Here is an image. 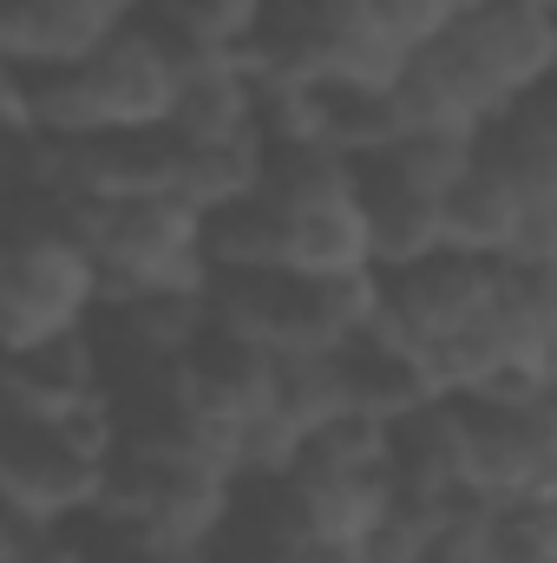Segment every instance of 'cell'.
<instances>
[{
	"mask_svg": "<svg viewBox=\"0 0 557 563\" xmlns=\"http://www.w3.org/2000/svg\"><path fill=\"white\" fill-rule=\"evenodd\" d=\"M512 518H518V531L557 563V498H545V505H512Z\"/></svg>",
	"mask_w": 557,
	"mask_h": 563,
	"instance_id": "24",
	"label": "cell"
},
{
	"mask_svg": "<svg viewBox=\"0 0 557 563\" xmlns=\"http://www.w3.org/2000/svg\"><path fill=\"white\" fill-rule=\"evenodd\" d=\"M99 314H106V276L79 243V230L59 210L20 217L0 263V347L7 354L46 347L59 334L99 328Z\"/></svg>",
	"mask_w": 557,
	"mask_h": 563,
	"instance_id": "4",
	"label": "cell"
},
{
	"mask_svg": "<svg viewBox=\"0 0 557 563\" xmlns=\"http://www.w3.org/2000/svg\"><path fill=\"white\" fill-rule=\"evenodd\" d=\"M394 485L401 498L433 511V518H459V511H492L472 492V465H466V426L459 400H433L414 420L394 426Z\"/></svg>",
	"mask_w": 557,
	"mask_h": 563,
	"instance_id": "10",
	"label": "cell"
},
{
	"mask_svg": "<svg viewBox=\"0 0 557 563\" xmlns=\"http://www.w3.org/2000/svg\"><path fill=\"white\" fill-rule=\"evenodd\" d=\"M459 426H466L472 492L492 511L532 505L538 498V413H532V394H472V400H459Z\"/></svg>",
	"mask_w": 557,
	"mask_h": 563,
	"instance_id": "9",
	"label": "cell"
},
{
	"mask_svg": "<svg viewBox=\"0 0 557 563\" xmlns=\"http://www.w3.org/2000/svg\"><path fill=\"white\" fill-rule=\"evenodd\" d=\"M381 328L426 361L439 400L512 394L518 334H512V314H505L499 263H472V256L446 250L433 263L381 276Z\"/></svg>",
	"mask_w": 557,
	"mask_h": 563,
	"instance_id": "1",
	"label": "cell"
},
{
	"mask_svg": "<svg viewBox=\"0 0 557 563\" xmlns=\"http://www.w3.org/2000/svg\"><path fill=\"white\" fill-rule=\"evenodd\" d=\"M532 413H538V498L532 505H545L557 498V387L532 394Z\"/></svg>",
	"mask_w": 557,
	"mask_h": 563,
	"instance_id": "23",
	"label": "cell"
},
{
	"mask_svg": "<svg viewBox=\"0 0 557 563\" xmlns=\"http://www.w3.org/2000/svg\"><path fill=\"white\" fill-rule=\"evenodd\" d=\"M119 445H125V426L112 413V400H99L59 426L13 420L7 459H0L7 518L46 525V531H79L106 505V478H112Z\"/></svg>",
	"mask_w": 557,
	"mask_h": 563,
	"instance_id": "3",
	"label": "cell"
},
{
	"mask_svg": "<svg viewBox=\"0 0 557 563\" xmlns=\"http://www.w3.org/2000/svg\"><path fill=\"white\" fill-rule=\"evenodd\" d=\"M545 99H551V106H557V79H551V86H545Z\"/></svg>",
	"mask_w": 557,
	"mask_h": 563,
	"instance_id": "27",
	"label": "cell"
},
{
	"mask_svg": "<svg viewBox=\"0 0 557 563\" xmlns=\"http://www.w3.org/2000/svg\"><path fill=\"white\" fill-rule=\"evenodd\" d=\"M532 217H557V197H551V210H532Z\"/></svg>",
	"mask_w": 557,
	"mask_h": 563,
	"instance_id": "26",
	"label": "cell"
},
{
	"mask_svg": "<svg viewBox=\"0 0 557 563\" xmlns=\"http://www.w3.org/2000/svg\"><path fill=\"white\" fill-rule=\"evenodd\" d=\"M348 7H354V13L387 40V46H401L407 59L426 53L433 40H446V33H452V20H459V13H452V0H348Z\"/></svg>",
	"mask_w": 557,
	"mask_h": 563,
	"instance_id": "20",
	"label": "cell"
},
{
	"mask_svg": "<svg viewBox=\"0 0 557 563\" xmlns=\"http://www.w3.org/2000/svg\"><path fill=\"white\" fill-rule=\"evenodd\" d=\"M426 563H505V538H499V511H459L439 525Z\"/></svg>",
	"mask_w": 557,
	"mask_h": 563,
	"instance_id": "21",
	"label": "cell"
},
{
	"mask_svg": "<svg viewBox=\"0 0 557 563\" xmlns=\"http://www.w3.org/2000/svg\"><path fill=\"white\" fill-rule=\"evenodd\" d=\"M210 314L263 347L288 354H335L361 328L381 321V276L354 282H315L295 269H263V276H217L210 282Z\"/></svg>",
	"mask_w": 557,
	"mask_h": 563,
	"instance_id": "5",
	"label": "cell"
},
{
	"mask_svg": "<svg viewBox=\"0 0 557 563\" xmlns=\"http://www.w3.org/2000/svg\"><path fill=\"white\" fill-rule=\"evenodd\" d=\"M112 400V354L99 341V328L59 334L46 347L7 354V413L33 426H59L86 407Z\"/></svg>",
	"mask_w": 557,
	"mask_h": 563,
	"instance_id": "7",
	"label": "cell"
},
{
	"mask_svg": "<svg viewBox=\"0 0 557 563\" xmlns=\"http://www.w3.org/2000/svg\"><path fill=\"white\" fill-rule=\"evenodd\" d=\"M184 563H217V558H184Z\"/></svg>",
	"mask_w": 557,
	"mask_h": 563,
	"instance_id": "29",
	"label": "cell"
},
{
	"mask_svg": "<svg viewBox=\"0 0 557 563\" xmlns=\"http://www.w3.org/2000/svg\"><path fill=\"white\" fill-rule=\"evenodd\" d=\"M288 498L302 511V531L315 551H368L381 538V525L401 511V485H394V465H335V459H315L302 452V465L288 472Z\"/></svg>",
	"mask_w": 557,
	"mask_h": 563,
	"instance_id": "6",
	"label": "cell"
},
{
	"mask_svg": "<svg viewBox=\"0 0 557 563\" xmlns=\"http://www.w3.org/2000/svg\"><path fill=\"white\" fill-rule=\"evenodd\" d=\"M119 26L132 20L112 0H0V59L26 73H73Z\"/></svg>",
	"mask_w": 557,
	"mask_h": 563,
	"instance_id": "11",
	"label": "cell"
},
{
	"mask_svg": "<svg viewBox=\"0 0 557 563\" xmlns=\"http://www.w3.org/2000/svg\"><path fill=\"white\" fill-rule=\"evenodd\" d=\"M276 413L302 439H315L321 426H335L348 413V394H341V374H335V354H288L282 361V394Z\"/></svg>",
	"mask_w": 557,
	"mask_h": 563,
	"instance_id": "18",
	"label": "cell"
},
{
	"mask_svg": "<svg viewBox=\"0 0 557 563\" xmlns=\"http://www.w3.org/2000/svg\"><path fill=\"white\" fill-rule=\"evenodd\" d=\"M79 243L92 250L99 276H106V301L125 295H164V288H210V250L204 230L210 217L177 197V190H151V197H106V203H73L59 210Z\"/></svg>",
	"mask_w": 557,
	"mask_h": 563,
	"instance_id": "2",
	"label": "cell"
},
{
	"mask_svg": "<svg viewBox=\"0 0 557 563\" xmlns=\"http://www.w3.org/2000/svg\"><path fill=\"white\" fill-rule=\"evenodd\" d=\"M525 223H532L525 190H518L499 164H485V157L446 190V250H452V256L512 263L518 243H525Z\"/></svg>",
	"mask_w": 557,
	"mask_h": 563,
	"instance_id": "14",
	"label": "cell"
},
{
	"mask_svg": "<svg viewBox=\"0 0 557 563\" xmlns=\"http://www.w3.org/2000/svg\"><path fill=\"white\" fill-rule=\"evenodd\" d=\"M532 7H551V13H557V0H532Z\"/></svg>",
	"mask_w": 557,
	"mask_h": 563,
	"instance_id": "28",
	"label": "cell"
},
{
	"mask_svg": "<svg viewBox=\"0 0 557 563\" xmlns=\"http://www.w3.org/2000/svg\"><path fill=\"white\" fill-rule=\"evenodd\" d=\"M288 563H361V558H341V551H315V544H308V551H295Z\"/></svg>",
	"mask_w": 557,
	"mask_h": 563,
	"instance_id": "25",
	"label": "cell"
},
{
	"mask_svg": "<svg viewBox=\"0 0 557 563\" xmlns=\"http://www.w3.org/2000/svg\"><path fill=\"white\" fill-rule=\"evenodd\" d=\"M263 7L270 0H151L144 13L164 20L171 33L210 46V53H243L256 40V26H263Z\"/></svg>",
	"mask_w": 557,
	"mask_h": 563,
	"instance_id": "17",
	"label": "cell"
},
{
	"mask_svg": "<svg viewBox=\"0 0 557 563\" xmlns=\"http://www.w3.org/2000/svg\"><path fill=\"white\" fill-rule=\"evenodd\" d=\"M505 276V314H512V334H518V361L532 347L557 341V256H532V263H499ZM518 387V374H512Z\"/></svg>",
	"mask_w": 557,
	"mask_h": 563,
	"instance_id": "19",
	"label": "cell"
},
{
	"mask_svg": "<svg viewBox=\"0 0 557 563\" xmlns=\"http://www.w3.org/2000/svg\"><path fill=\"white\" fill-rule=\"evenodd\" d=\"M184 387H190V400H197L210 420L250 432L256 420L276 413L282 354L263 347V341H250V334H237V328H223V321L210 314V328H204L197 347L184 354Z\"/></svg>",
	"mask_w": 557,
	"mask_h": 563,
	"instance_id": "8",
	"label": "cell"
},
{
	"mask_svg": "<svg viewBox=\"0 0 557 563\" xmlns=\"http://www.w3.org/2000/svg\"><path fill=\"white\" fill-rule=\"evenodd\" d=\"M270 177V144L256 132L243 139H210V144H190L177 139V197H190L204 217L230 210V203H250Z\"/></svg>",
	"mask_w": 557,
	"mask_h": 563,
	"instance_id": "15",
	"label": "cell"
},
{
	"mask_svg": "<svg viewBox=\"0 0 557 563\" xmlns=\"http://www.w3.org/2000/svg\"><path fill=\"white\" fill-rule=\"evenodd\" d=\"M0 563H92V551L79 531H46L26 518H7L0 525Z\"/></svg>",
	"mask_w": 557,
	"mask_h": 563,
	"instance_id": "22",
	"label": "cell"
},
{
	"mask_svg": "<svg viewBox=\"0 0 557 563\" xmlns=\"http://www.w3.org/2000/svg\"><path fill=\"white\" fill-rule=\"evenodd\" d=\"M335 374H341L348 413H368V420H381V426L414 420L419 407H433V400H439V387H433L426 361H419L407 341H394L381 321L335 347Z\"/></svg>",
	"mask_w": 557,
	"mask_h": 563,
	"instance_id": "13",
	"label": "cell"
},
{
	"mask_svg": "<svg viewBox=\"0 0 557 563\" xmlns=\"http://www.w3.org/2000/svg\"><path fill=\"white\" fill-rule=\"evenodd\" d=\"M354 177H361V203H368V230H374V263H381V276L446 256V197H439V190L414 184V177L394 170L387 157L354 164Z\"/></svg>",
	"mask_w": 557,
	"mask_h": 563,
	"instance_id": "12",
	"label": "cell"
},
{
	"mask_svg": "<svg viewBox=\"0 0 557 563\" xmlns=\"http://www.w3.org/2000/svg\"><path fill=\"white\" fill-rule=\"evenodd\" d=\"M204 250H210V269L217 276H263L282 269V210L270 190H256L250 203H230L210 217L204 230Z\"/></svg>",
	"mask_w": 557,
	"mask_h": 563,
	"instance_id": "16",
	"label": "cell"
}]
</instances>
